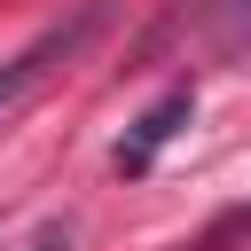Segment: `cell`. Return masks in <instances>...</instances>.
<instances>
[{
    "label": "cell",
    "instance_id": "obj_1",
    "mask_svg": "<svg viewBox=\"0 0 251 251\" xmlns=\"http://www.w3.org/2000/svg\"><path fill=\"white\" fill-rule=\"evenodd\" d=\"M102 24H110V8H102V0H86L78 16L47 24V31H39V39H31L16 63H0V118H8L16 102H31V86H47V71H55V63H71V55H78V47H86Z\"/></svg>",
    "mask_w": 251,
    "mask_h": 251
},
{
    "label": "cell",
    "instance_id": "obj_2",
    "mask_svg": "<svg viewBox=\"0 0 251 251\" xmlns=\"http://www.w3.org/2000/svg\"><path fill=\"white\" fill-rule=\"evenodd\" d=\"M188 118H196V86H165V94H157V102L133 118V133L110 149V173H118V180H141V173L165 157V141H173Z\"/></svg>",
    "mask_w": 251,
    "mask_h": 251
},
{
    "label": "cell",
    "instance_id": "obj_3",
    "mask_svg": "<svg viewBox=\"0 0 251 251\" xmlns=\"http://www.w3.org/2000/svg\"><path fill=\"white\" fill-rule=\"evenodd\" d=\"M235 243H251V204H227L196 243H180V251H235Z\"/></svg>",
    "mask_w": 251,
    "mask_h": 251
},
{
    "label": "cell",
    "instance_id": "obj_4",
    "mask_svg": "<svg viewBox=\"0 0 251 251\" xmlns=\"http://www.w3.org/2000/svg\"><path fill=\"white\" fill-rule=\"evenodd\" d=\"M31 251H71V227H63V220H55V227H39V235H31Z\"/></svg>",
    "mask_w": 251,
    "mask_h": 251
},
{
    "label": "cell",
    "instance_id": "obj_5",
    "mask_svg": "<svg viewBox=\"0 0 251 251\" xmlns=\"http://www.w3.org/2000/svg\"><path fill=\"white\" fill-rule=\"evenodd\" d=\"M227 39H235V47L251 39V0H235V8H227Z\"/></svg>",
    "mask_w": 251,
    "mask_h": 251
}]
</instances>
